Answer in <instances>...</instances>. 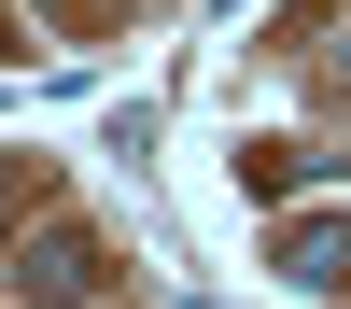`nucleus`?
<instances>
[{"mask_svg": "<svg viewBox=\"0 0 351 309\" xmlns=\"http://www.w3.org/2000/svg\"><path fill=\"white\" fill-rule=\"evenodd\" d=\"M281 281L337 295V281H351V225H281Z\"/></svg>", "mask_w": 351, "mask_h": 309, "instance_id": "obj_2", "label": "nucleus"}, {"mask_svg": "<svg viewBox=\"0 0 351 309\" xmlns=\"http://www.w3.org/2000/svg\"><path fill=\"white\" fill-rule=\"evenodd\" d=\"M43 14H84V0H43Z\"/></svg>", "mask_w": 351, "mask_h": 309, "instance_id": "obj_3", "label": "nucleus"}, {"mask_svg": "<svg viewBox=\"0 0 351 309\" xmlns=\"http://www.w3.org/2000/svg\"><path fill=\"white\" fill-rule=\"evenodd\" d=\"M14 281H28V295H43V309H71V295H99V239H84V225H43Z\"/></svg>", "mask_w": 351, "mask_h": 309, "instance_id": "obj_1", "label": "nucleus"}]
</instances>
